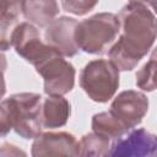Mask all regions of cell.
<instances>
[{
    "label": "cell",
    "instance_id": "obj_6",
    "mask_svg": "<svg viewBox=\"0 0 157 157\" xmlns=\"http://www.w3.org/2000/svg\"><path fill=\"white\" fill-rule=\"evenodd\" d=\"M36 71L43 77L47 94H66L75 85V67L61 55H54L36 66Z\"/></svg>",
    "mask_w": 157,
    "mask_h": 157
},
{
    "label": "cell",
    "instance_id": "obj_13",
    "mask_svg": "<svg viewBox=\"0 0 157 157\" xmlns=\"http://www.w3.org/2000/svg\"><path fill=\"white\" fill-rule=\"evenodd\" d=\"M91 126L93 132L110 139H118L121 135H124L126 131H129L109 110L108 112H101L92 117Z\"/></svg>",
    "mask_w": 157,
    "mask_h": 157
},
{
    "label": "cell",
    "instance_id": "obj_17",
    "mask_svg": "<svg viewBox=\"0 0 157 157\" xmlns=\"http://www.w3.org/2000/svg\"><path fill=\"white\" fill-rule=\"evenodd\" d=\"M98 1L99 0H61V6L63 10L69 13L82 16L92 11Z\"/></svg>",
    "mask_w": 157,
    "mask_h": 157
},
{
    "label": "cell",
    "instance_id": "obj_15",
    "mask_svg": "<svg viewBox=\"0 0 157 157\" xmlns=\"http://www.w3.org/2000/svg\"><path fill=\"white\" fill-rule=\"evenodd\" d=\"M156 53L151 54L150 60L136 72V86L144 91H155L156 88Z\"/></svg>",
    "mask_w": 157,
    "mask_h": 157
},
{
    "label": "cell",
    "instance_id": "obj_21",
    "mask_svg": "<svg viewBox=\"0 0 157 157\" xmlns=\"http://www.w3.org/2000/svg\"><path fill=\"white\" fill-rule=\"evenodd\" d=\"M5 92H6V85L4 78V71H0V99L4 97Z\"/></svg>",
    "mask_w": 157,
    "mask_h": 157
},
{
    "label": "cell",
    "instance_id": "obj_9",
    "mask_svg": "<svg viewBox=\"0 0 157 157\" xmlns=\"http://www.w3.org/2000/svg\"><path fill=\"white\" fill-rule=\"evenodd\" d=\"M77 21L72 17L61 16L54 18L44 31V40L63 56H75L78 47L75 42V28Z\"/></svg>",
    "mask_w": 157,
    "mask_h": 157
},
{
    "label": "cell",
    "instance_id": "obj_16",
    "mask_svg": "<svg viewBox=\"0 0 157 157\" xmlns=\"http://www.w3.org/2000/svg\"><path fill=\"white\" fill-rule=\"evenodd\" d=\"M18 25L17 17L9 13H0V52L9 50L13 29Z\"/></svg>",
    "mask_w": 157,
    "mask_h": 157
},
{
    "label": "cell",
    "instance_id": "obj_4",
    "mask_svg": "<svg viewBox=\"0 0 157 157\" xmlns=\"http://www.w3.org/2000/svg\"><path fill=\"white\" fill-rule=\"evenodd\" d=\"M80 86L92 101L105 103L119 87V70L110 60H92L81 70Z\"/></svg>",
    "mask_w": 157,
    "mask_h": 157
},
{
    "label": "cell",
    "instance_id": "obj_18",
    "mask_svg": "<svg viewBox=\"0 0 157 157\" xmlns=\"http://www.w3.org/2000/svg\"><path fill=\"white\" fill-rule=\"evenodd\" d=\"M26 0H0V13L18 16L25 6Z\"/></svg>",
    "mask_w": 157,
    "mask_h": 157
},
{
    "label": "cell",
    "instance_id": "obj_10",
    "mask_svg": "<svg viewBox=\"0 0 157 157\" xmlns=\"http://www.w3.org/2000/svg\"><path fill=\"white\" fill-rule=\"evenodd\" d=\"M33 157L44 156H78V141L66 131L40 132L32 144Z\"/></svg>",
    "mask_w": 157,
    "mask_h": 157
},
{
    "label": "cell",
    "instance_id": "obj_5",
    "mask_svg": "<svg viewBox=\"0 0 157 157\" xmlns=\"http://www.w3.org/2000/svg\"><path fill=\"white\" fill-rule=\"evenodd\" d=\"M11 45L20 56L34 67L54 55H60L54 48L40 39L38 29L29 22H21L16 26L11 37Z\"/></svg>",
    "mask_w": 157,
    "mask_h": 157
},
{
    "label": "cell",
    "instance_id": "obj_23",
    "mask_svg": "<svg viewBox=\"0 0 157 157\" xmlns=\"http://www.w3.org/2000/svg\"><path fill=\"white\" fill-rule=\"evenodd\" d=\"M7 67V63H6V58L4 54L0 53V71H5Z\"/></svg>",
    "mask_w": 157,
    "mask_h": 157
},
{
    "label": "cell",
    "instance_id": "obj_1",
    "mask_svg": "<svg viewBox=\"0 0 157 157\" xmlns=\"http://www.w3.org/2000/svg\"><path fill=\"white\" fill-rule=\"evenodd\" d=\"M118 18L121 34L108 49V56L119 71H130L155 43L156 17L146 5L130 1L123 6Z\"/></svg>",
    "mask_w": 157,
    "mask_h": 157
},
{
    "label": "cell",
    "instance_id": "obj_11",
    "mask_svg": "<svg viewBox=\"0 0 157 157\" xmlns=\"http://www.w3.org/2000/svg\"><path fill=\"white\" fill-rule=\"evenodd\" d=\"M70 102L61 94H48L42 98L40 121L43 128L54 129L64 126L70 117Z\"/></svg>",
    "mask_w": 157,
    "mask_h": 157
},
{
    "label": "cell",
    "instance_id": "obj_12",
    "mask_svg": "<svg viewBox=\"0 0 157 157\" xmlns=\"http://www.w3.org/2000/svg\"><path fill=\"white\" fill-rule=\"evenodd\" d=\"M56 0H26L22 13L26 20L39 26L47 27L59 13Z\"/></svg>",
    "mask_w": 157,
    "mask_h": 157
},
{
    "label": "cell",
    "instance_id": "obj_8",
    "mask_svg": "<svg viewBox=\"0 0 157 157\" xmlns=\"http://www.w3.org/2000/svg\"><path fill=\"white\" fill-rule=\"evenodd\" d=\"M148 110L147 97L134 90L120 92L112 102L109 112L128 129L137 126Z\"/></svg>",
    "mask_w": 157,
    "mask_h": 157
},
{
    "label": "cell",
    "instance_id": "obj_2",
    "mask_svg": "<svg viewBox=\"0 0 157 157\" xmlns=\"http://www.w3.org/2000/svg\"><path fill=\"white\" fill-rule=\"evenodd\" d=\"M120 32L118 15L112 12L96 13L81 22L75 28V42L80 50L88 54H104Z\"/></svg>",
    "mask_w": 157,
    "mask_h": 157
},
{
    "label": "cell",
    "instance_id": "obj_22",
    "mask_svg": "<svg viewBox=\"0 0 157 157\" xmlns=\"http://www.w3.org/2000/svg\"><path fill=\"white\" fill-rule=\"evenodd\" d=\"M130 1H132V2H140V4H144L146 6H150L151 9H155L157 0H130Z\"/></svg>",
    "mask_w": 157,
    "mask_h": 157
},
{
    "label": "cell",
    "instance_id": "obj_3",
    "mask_svg": "<svg viewBox=\"0 0 157 157\" xmlns=\"http://www.w3.org/2000/svg\"><path fill=\"white\" fill-rule=\"evenodd\" d=\"M10 114L12 129L23 139H34L42 131V96L33 92L15 93L4 102Z\"/></svg>",
    "mask_w": 157,
    "mask_h": 157
},
{
    "label": "cell",
    "instance_id": "obj_7",
    "mask_svg": "<svg viewBox=\"0 0 157 157\" xmlns=\"http://www.w3.org/2000/svg\"><path fill=\"white\" fill-rule=\"evenodd\" d=\"M157 152V137L144 128L130 129L124 135L114 139L109 146L108 156L155 157Z\"/></svg>",
    "mask_w": 157,
    "mask_h": 157
},
{
    "label": "cell",
    "instance_id": "obj_14",
    "mask_svg": "<svg viewBox=\"0 0 157 157\" xmlns=\"http://www.w3.org/2000/svg\"><path fill=\"white\" fill-rule=\"evenodd\" d=\"M109 140L96 132L83 135L78 141V156H108Z\"/></svg>",
    "mask_w": 157,
    "mask_h": 157
},
{
    "label": "cell",
    "instance_id": "obj_20",
    "mask_svg": "<svg viewBox=\"0 0 157 157\" xmlns=\"http://www.w3.org/2000/svg\"><path fill=\"white\" fill-rule=\"evenodd\" d=\"M18 155H26L23 151L18 150L16 146L11 144H4L0 147V156H18Z\"/></svg>",
    "mask_w": 157,
    "mask_h": 157
},
{
    "label": "cell",
    "instance_id": "obj_19",
    "mask_svg": "<svg viewBox=\"0 0 157 157\" xmlns=\"http://www.w3.org/2000/svg\"><path fill=\"white\" fill-rule=\"evenodd\" d=\"M12 129L10 114L4 103H0V137L6 136Z\"/></svg>",
    "mask_w": 157,
    "mask_h": 157
}]
</instances>
